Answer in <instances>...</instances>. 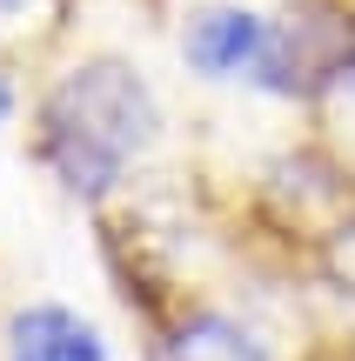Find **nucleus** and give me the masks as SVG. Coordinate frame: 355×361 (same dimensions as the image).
<instances>
[{
    "mask_svg": "<svg viewBox=\"0 0 355 361\" xmlns=\"http://www.w3.org/2000/svg\"><path fill=\"white\" fill-rule=\"evenodd\" d=\"M13 7H20V0H0V13H13Z\"/></svg>",
    "mask_w": 355,
    "mask_h": 361,
    "instance_id": "obj_6",
    "label": "nucleus"
},
{
    "mask_svg": "<svg viewBox=\"0 0 355 361\" xmlns=\"http://www.w3.org/2000/svg\"><path fill=\"white\" fill-rule=\"evenodd\" d=\"M13 101H20V94H13V80H7V74H0V121H7V114H13Z\"/></svg>",
    "mask_w": 355,
    "mask_h": 361,
    "instance_id": "obj_5",
    "label": "nucleus"
},
{
    "mask_svg": "<svg viewBox=\"0 0 355 361\" xmlns=\"http://www.w3.org/2000/svg\"><path fill=\"white\" fill-rule=\"evenodd\" d=\"M7 361H107V335L61 301H34L7 322Z\"/></svg>",
    "mask_w": 355,
    "mask_h": 361,
    "instance_id": "obj_3",
    "label": "nucleus"
},
{
    "mask_svg": "<svg viewBox=\"0 0 355 361\" xmlns=\"http://www.w3.org/2000/svg\"><path fill=\"white\" fill-rule=\"evenodd\" d=\"M268 40H275V20L255 7H201L181 34V61L195 67L201 80H255Z\"/></svg>",
    "mask_w": 355,
    "mask_h": 361,
    "instance_id": "obj_2",
    "label": "nucleus"
},
{
    "mask_svg": "<svg viewBox=\"0 0 355 361\" xmlns=\"http://www.w3.org/2000/svg\"><path fill=\"white\" fill-rule=\"evenodd\" d=\"M168 361H275L268 355V341L255 335L241 314H195V322H181V335L168 341Z\"/></svg>",
    "mask_w": 355,
    "mask_h": 361,
    "instance_id": "obj_4",
    "label": "nucleus"
},
{
    "mask_svg": "<svg viewBox=\"0 0 355 361\" xmlns=\"http://www.w3.org/2000/svg\"><path fill=\"white\" fill-rule=\"evenodd\" d=\"M161 134V101L128 61H80L40 101V161L67 194H107Z\"/></svg>",
    "mask_w": 355,
    "mask_h": 361,
    "instance_id": "obj_1",
    "label": "nucleus"
}]
</instances>
